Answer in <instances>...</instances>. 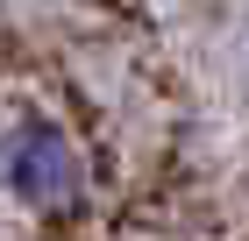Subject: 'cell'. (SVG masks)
Returning <instances> with one entry per match:
<instances>
[{
	"mask_svg": "<svg viewBox=\"0 0 249 241\" xmlns=\"http://www.w3.org/2000/svg\"><path fill=\"white\" fill-rule=\"evenodd\" d=\"M0 185L15 192L21 206H43V213H57L86 192V163H78V142L50 121H21L7 128L0 142Z\"/></svg>",
	"mask_w": 249,
	"mask_h": 241,
	"instance_id": "1",
	"label": "cell"
}]
</instances>
